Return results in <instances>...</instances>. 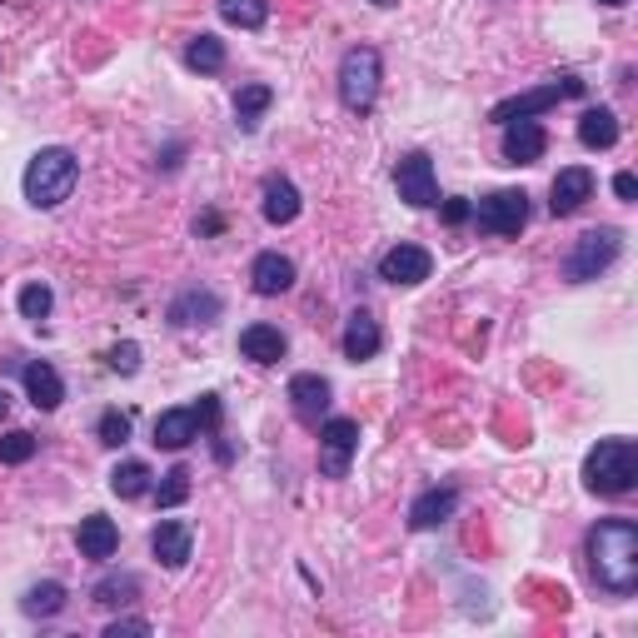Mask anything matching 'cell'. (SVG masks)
Masks as SVG:
<instances>
[{
    "instance_id": "1",
    "label": "cell",
    "mask_w": 638,
    "mask_h": 638,
    "mask_svg": "<svg viewBox=\"0 0 638 638\" xmlns=\"http://www.w3.org/2000/svg\"><path fill=\"white\" fill-rule=\"evenodd\" d=\"M588 578L604 594H634L638 588V524L634 518H598L588 528Z\"/></svg>"
},
{
    "instance_id": "2",
    "label": "cell",
    "mask_w": 638,
    "mask_h": 638,
    "mask_svg": "<svg viewBox=\"0 0 638 638\" xmlns=\"http://www.w3.org/2000/svg\"><path fill=\"white\" fill-rule=\"evenodd\" d=\"M80 179V160L65 145H45L35 160L25 165V199L35 209H60L70 199Z\"/></svg>"
},
{
    "instance_id": "3",
    "label": "cell",
    "mask_w": 638,
    "mask_h": 638,
    "mask_svg": "<svg viewBox=\"0 0 638 638\" xmlns=\"http://www.w3.org/2000/svg\"><path fill=\"white\" fill-rule=\"evenodd\" d=\"M584 484L604 498H618L638 484V444L634 439H598L584 459Z\"/></svg>"
},
{
    "instance_id": "4",
    "label": "cell",
    "mask_w": 638,
    "mask_h": 638,
    "mask_svg": "<svg viewBox=\"0 0 638 638\" xmlns=\"http://www.w3.org/2000/svg\"><path fill=\"white\" fill-rule=\"evenodd\" d=\"M379 75H384V70H379V50L374 45L344 50V60H339V100H344V110H354V115L374 110Z\"/></svg>"
},
{
    "instance_id": "5",
    "label": "cell",
    "mask_w": 638,
    "mask_h": 638,
    "mask_svg": "<svg viewBox=\"0 0 638 638\" xmlns=\"http://www.w3.org/2000/svg\"><path fill=\"white\" fill-rule=\"evenodd\" d=\"M618 249H624V235H618L614 225L588 229V235H578L574 249L564 255V279L568 285H588V279H598L608 265H614Z\"/></svg>"
},
{
    "instance_id": "6",
    "label": "cell",
    "mask_w": 638,
    "mask_h": 638,
    "mask_svg": "<svg viewBox=\"0 0 638 638\" xmlns=\"http://www.w3.org/2000/svg\"><path fill=\"white\" fill-rule=\"evenodd\" d=\"M574 95H584V80H578V75H558V80H548V85L524 90V95H514V100H498V105L488 110V120H494V125H508V120H534V115H544L548 105H558V100H574Z\"/></svg>"
},
{
    "instance_id": "7",
    "label": "cell",
    "mask_w": 638,
    "mask_h": 638,
    "mask_svg": "<svg viewBox=\"0 0 638 638\" xmlns=\"http://www.w3.org/2000/svg\"><path fill=\"white\" fill-rule=\"evenodd\" d=\"M469 219H478V229H488V235H518V229L528 225V195L524 189H494V195H484L474 205V215Z\"/></svg>"
},
{
    "instance_id": "8",
    "label": "cell",
    "mask_w": 638,
    "mask_h": 638,
    "mask_svg": "<svg viewBox=\"0 0 638 638\" xmlns=\"http://www.w3.org/2000/svg\"><path fill=\"white\" fill-rule=\"evenodd\" d=\"M354 454H359L354 419H319V469H325V478H344Z\"/></svg>"
},
{
    "instance_id": "9",
    "label": "cell",
    "mask_w": 638,
    "mask_h": 638,
    "mask_svg": "<svg viewBox=\"0 0 638 638\" xmlns=\"http://www.w3.org/2000/svg\"><path fill=\"white\" fill-rule=\"evenodd\" d=\"M394 185H399V199L414 209H429L439 205V179H434V160L424 150H409L404 160L394 165Z\"/></svg>"
},
{
    "instance_id": "10",
    "label": "cell",
    "mask_w": 638,
    "mask_h": 638,
    "mask_svg": "<svg viewBox=\"0 0 638 638\" xmlns=\"http://www.w3.org/2000/svg\"><path fill=\"white\" fill-rule=\"evenodd\" d=\"M429 269H434L429 249H419V245H394V249H384V255H379L374 275L384 279V285L414 289V285H424V279H429Z\"/></svg>"
},
{
    "instance_id": "11",
    "label": "cell",
    "mask_w": 638,
    "mask_h": 638,
    "mask_svg": "<svg viewBox=\"0 0 638 638\" xmlns=\"http://www.w3.org/2000/svg\"><path fill=\"white\" fill-rule=\"evenodd\" d=\"M329 379L325 374H295L289 379V409H295L299 424L319 429V419H329Z\"/></svg>"
},
{
    "instance_id": "12",
    "label": "cell",
    "mask_w": 638,
    "mask_h": 638,
    "mask_svg": "<svg viewBox=\"0 0 638 638\" xmlns=\"http://www.w3.org/2000/svg\"><path fill=\"white\" fill-rule=\"evenodd\" d=\"M588 199H594V169H584V165L558 169L554 185H548V209H554V215H574Z\"/></svg>"
},
{
    "instance_id": "13",
    "label": "cell",
    "mask_w": 638,
    "mask_h": 638,
    "mask_svg": "<svg viewBox=\"0 0 638 638\" xmlns=\"http://www.w3.org/2000/svg\"><path fill=\"white\" fill-rule=\"evenodd\" d=\"M548 150V130L538 120H508L504 125V165H534Z\"/></svg>"
},
{
    "instance_id": "14",
    "label": "cell",
    "mask_w": 638,
    "mask_h": 638,
    "mask_svg": "<svg viewBox=\"0 0 638 638\" xmlns=\"http://www.w3.org/2000/svg\"><path fill=\"white\" fill-rule=\"evenodd\" d=\"M249 285H255V295H265V299L285 295V289L295 285V259L279 255V249L255 255V265H249Z\"/></svg>"
},
{
    "instance_id": "15",
    "label": "cell",
    "mask_w": 638,
    "mask_h": 638,
    "mask_svg": "<svg viewBox=\"0 0 638 638\" xmlns=\"http://www.w3.org/2000/svg\"><path fill=\"white\" fill-rule=\"evenodd\" d=\"M150 548H155V558L165 568H185L189 548H195V534H189V524H179V518H160L155 534H150Z\"/></svg>"
},
{
    "instance_id": "16",
    "label": "cell",
    "mask_w": 638,
    "mask_h": 638,
    "mask_svg": "<svg viewBox=\"0 0 638 638\" xmlns=\"http://www.w3.org/2000/svg\"><path fill=\"white\" fill-rule=\"evenodd\" d=\"M339 344H344V359H374L379 354V344H384V335H379V319L369 315V309H354V315L344 319V339H339Z\"/></svg>"
},
{
    "instance_id": "17",
    "label": "cell",
    "mask_w": 638,
    "mask_h": 638,
    "mask_svg": "<svg viewBox=\"0 0 638 638\" xmlns=\"http://www.w3.org/2000/svg\"><path fill=\"white\" fill-rule=\"evenodd\" d=\"M20 379H25V394L35 409H60V399H65V384H60V374L45 364V359H30V364H20Z\"/></svg>"
},
{
    "instance_id": "18",
    "label": "cell",
    "mask_w": 638,
    "mask_h": 638,
    "mask_svg": "<svg viewBox=\"0 0 638 638\" xmlns=\"http://www.w3.org/2000/svg\"><path fill=\"white\" fill-rule=\"evenodd\" d=\"M289 349V339L275 325H245L239 329V354L255 359V364H279Z\"/></svg>"
},
{
    "instance_id": "19",
    "label": "cell",
    "mask_w": 638,
    "mask_h": 638,
    "mask_svg": "<svg viewBox=\"0 0 638 638\" xmlns=\"http://www.w3.org/2000/svg\"><path fill=\"white\" fill-rule=\"evenodd\" d=\"M454 508H459V488H424L409 504V528H439L444 518H454Z\"/></svg>"
},
{
    "instance_id": "20",
    "label": "cell",
    "mask_w": 638,
    "mask_h": 638,
    "mask_svg": "<svg viewBox=\"0 0 638 638\" xmlns=\"http://www.w3.org/2000/svg\"><path fill=\"white\" fill-rule=\"evenodd\" d=\"M578 145L584 150H614L618 145V115L608 105H588L578 115Z\"/></svg>"
},
{
    "instance_id": "21",
    "label": "cell",
    "mask_w": 638,
    "mask_h": 638,
    "mask_svg": "<svg viewBox=\"0 0 638 638\" xmlns=\"http://www.w3.org/2000/svg\"><path fill=\"white\" fill-rule=\"evenodd\" d=\"M219 319V295H209V289H185V295L169 305V325L189 329V325H215Z\"/></svg>"
},
{
    "instance_id": "22",
    "label": "cell",
    "mask_w": 638,
    "mask_h": 638,
    "mask_svg": "<svg viewBox=\"0 0 638 638\" xmlns=\"http://www.w3.org/2000/svg\"><path fill=\"white\" fill-rule=\"evenodd\" d=\"M115 548H120V528H115V518H105V514H90V518H80V554L85 558H115Z\"/></svg>"
},
{
    "instance_id": "23",
    "label": "cell",
    "mask_w": 638,
    "mask_h": 638,
    "mask_svg": "<svg viewBox=\"0 0 638 638\" xmlns=\"http://www.w3.org/2000/svg\"><path fill=\"white\" fill-rule=\"evenodd\" d=\"M259 209H265L269 225H295V219H299V189L289 185L285 175H269L265 179V205H259Z\"/></svg>"
},
{
    "instance_id": "24",
    "label": "cell",
    "mask_w": 638,
    "mask_h": 638,
    "mask_svg": "<svg viewBox=\"0 0 638 638\" xmlns=\"http://www.w3.org/2000/svg\"><path fill=\"white\" fill-rule=\"evenodd\" d=\"M189 439H199V414L195 409H165L155 419V444L160 449H185Z\"/></svg>"
},
{
    "instance_id": "25",
    "label": "cell",
    "mask_w": 638,
    "mask_h": 638,
    "mask_svg": "<svg viewBox=\"0 0 638 638\" xmlns=\"http://www.w3.org/2000/svg\"><path fill=\"white\" fill-rule=\"evenodd\" d=\"M185 65L199 70V75H215V70H225V40L219 35H189L185 40Z\"/></svg>"
},
{
    "instance_id": "26",
    "label": "cell",
    "mask_w": 638,
    "mask_h": 638,
    "mask_svg": "<svg viewBox=\"0 0 638 638\" xmlns=\"http://www.w3.org/2000/svg\"><path fill=\"white\" fill-rule=\"evenodd\" d=\"M150 464L145 459H125V464H115L110 469V494H120V498H140V494H150Z\"/></svg>"
},
{
    "instance_id": "27",
    "label": "cell",
    "mask_w": 638,
    "mask_h": 638,
    "mask_svg": "<svg viewBox=\"0 0 638 638\" xmlns=\"http://www.w3.org/2000/svg\"><path fill=\"white\" fill-rule=\"evenodd\" d=\"M20 608H25V618H55L60 608H65V584H55V578L30 584L25 598H20Z\"/></svg>"
},
{
    "instance_id": "28",
    "label": "cell",
    "mask_w": 638,
    "mask_h": 638,
    "mask_svg": "<svg viewBox=\"0 0 638 638\" xmlns=\"http://www.w3.org/2000/svg\"><path fill=\"white\" fill-rule=\"evenodd\" d=\"M269 100H275V90H269V85H239L235 90V125L239 130H255L259 115L269 110Z\"/></svg>"
},
{
    "instance_id": "29",
    "label": "cell",
    "mask_w": 638,
    "mask_h": 638,
    "mask_svg": "<svg viewBox=\"0 0 638 638\" xmlns=\"http://www.w3.org/2000/svg\"><path fill=\"white\" fill-rule=\"evenodd\" d=\"M219 20L239 30H259L269 20V0H219Z\"/></svg>"
},
{
    "instance_id": "30",
    "label": "cell",
    "mask_w": 638,
    "mask_h": 638,
    "mask_svg": "<svg viewBox=\"0 0 638 638\" xmlns=\"http://www.w3.org/2000/svg\"><path fill=\"white\" fill-rule=\"evenodd\" d=\"M135 594H140V578L135 574H110V578H100L90 598H95L100 608H115V604H130Z\"/></svg>"
},
{
    "instance_id": "31",
    "label": "cell",
    "mask_w": 638,
    "mask_h": 638,
    "mask_svg": "<svg viewBox=\"0 0 638 638\" xmlns=\"http://www.w3.org/2000/svg\"><path fill=\"white\" fill-rule=\"evenodd\" d=\"M185 498H189V469L185 464L165 469V474H160V484H155V504L160 508H175V504H185Z\"/></svg>"
},
{
    "instance_id": "32",
    "label": "cell",
    "mask_w": 638,
    "mask_h": 638,
    "mask_svg": "<svg viewBox=\"0 0 638 638\" xmlns=\"http://www.w3.org/2000/svg\"><path fill=\"white\" fill-rule=\"evenodd\" d=\"M50 305H55V295H50V285H40V279H30V285L20 289V315H25L30 325H40V319L50 315Z\"/></svg>"
},
{
    "instance_id": "33",
    "label": "cell",
    "mask_w": 638,
    "mask_h": 638,
    "mask_svg": "<svg viewBox=\"0 0 638 638\" xmlns=\"http://www.w3.org/2000/svg\"><path fill=\"white\" fill-rule=\"evenodd\" d=\"M30 454H35V434H25V429H6L0 434V464H25Z\"/></svg>"
},
{
    "instance_id": "34",
    "label": "cell",
    "mask_w": 638,
    "mask_h": 638,
    "mask_svg": "<svg viewBox=\"0 0 638 638\" xmlns=\"http://www.w3.org/2000/svg\"><path fill=\"white\" fill-rule=\"evenodd\" d=\"M95 434H100V444L120 449V444L130 439V414H120V409H105V414H100V424H95Z\"/></svg>"
},
{
    "instance_id": "35",
    "label": "cell",
    "mask_w": 638,
    "mask_h": 638,
    "mask_svg": "<svg viewBox=\"0 0 638 638\" xmlns=\"http://www.w3.org/2000/svg\"><path fill=\"white\" fill-rule=\"evenodd\" d=\"M110 369H115V374H135V369H140V344H135V339H125V344L110 349Z\"/></svg>"
},
{
    "instance_id": "36",
    "label": "cell",
    "mask_w": 638,
    "mask_h": 638,
    "mask_svg": "<svg viewBox=\"0 0 638 638\" xmlns=\"http://www.w3.org/2000/svg\"><path fill=\"white\" fill-rule=\"evenodd\" d=\"M195 414H199V429H209V434H215V429H219V399L215 394H199Z\"/></svg>"
},
{
    "instance_id": "37",
    "label": "cell",
    "mask_w": 638,
    "mask_h": 638,
    "mask_svg": "<svg viewBox=\"0 0 638 638\" xmlns=\"http://www.w3.org/2000/svg\"><path fill=\"white\" fill-rule=\"evenodd\" d=\"M120 634H150V618H115L105 628V638H120Z\"/></svg>"
},
{
    "instance_id": "38",
    "label": "cell",
    "mask_w": 638,
    "mask_h": 638,
    "mask_svg": "<svg viewBox=\"0 0 638 638\" xmlns=\"http://www.w3.org/2000/svg\"><path fill=\"white\" fill-rule=\"evenodd\" d=\"M469 215H474V205H469V199H444V225H464Z\"/></svg>"
},
{
    "instance_id": "39",
    "label": "cell",
    "mask_w": 638,
    "mask_h": 638,
    "mask_svg": "<svg viewBox=\"0 0 638 638\" xmlns=\"http://www.w3.org/2000/svg\"><path fill=\"white\" fill-rule=\"evenodd\" d=\"M614 195H618V199H634V195H638V179L628 175V169H624V175H614Z\"/></svg>"
},
{
    "instance_id": "40",
    "label": "cell",
    "mask_w": 638,
    "mask_h": 638,
    "mask_svg": "<svg viewBox=\"0 0 638 638\" xmlns=\"http://www.w3.org/2000/svg\"><path fill=\"white\" fill-rule=\"evenodd\" d=\"M6 409H10V394H6V389H0V419H6Z\"/></svg>"
},
{
    "instance_id": "41",
    "label": "cell",
    "mask_w": 638,
    "mask_h": 638,
    "mask_svg": "<svg viewBox=\"0 0 638 638\" xmlns=\"http://www.w3.org/2000/svg\"><path fill=\"white\" fill-rule=\"evenodd\" d=\"M598 6H614L618 10V6H628V0H598Z\"/></svg>"
},
{
    "instance_id": "42",
    "label": "cell",
    "mask_w": 638,
    "mask_h": 638,
    "mask_svg": "<svg viewBox=\"0 0 638 638\" xmlns=\"http://www.w3.org/2000/svg\"><path fill=\"white\" fill-rule=\"evenodd\" d=\"M374 6H394V0H374Z\"/></svg>"
}]
</instances>
